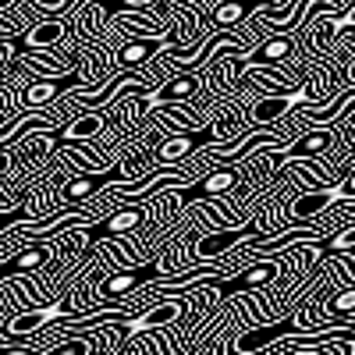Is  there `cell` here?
I'll return each mask as SVG.
<instances>
[{
	"mask_svg": "<svg viewBox=\"0 0 355 355\" xmlns=\"http://www.w3.org/2000/svg\"><path fill=\"white\" fill-rule=\"evenodd\" d=\"M227 125H231V114H217V117L202 121V125L192 128V132H182V135L164 139L157 150H153V157H157L160 164H178V160H185V157H192V153H199V150H210V146H217V142L224 139Z\"/></svg>",
	"mask_w": 355,
	"mask_h": 355,
	"instance_id": "6da1fadb",
	"label": "cell"
},
{
	"mask_svg": "<svg viewBox=\"0 0 355 355\" xmlns=\"http://www.w3.org/2000/svg\"><path fill=\"white\" fill-rule=\"evenodd\" d=\"M132 167H139V160H128V164H114V167H107V171H85V174H78V178H71V182L64 185V192H61V199H64V206L68 210H75V202H85V199H93L100 189H107V185H121V189H128V171Z\"/></svg>",
	"mask_w": 355,
	"mask_h": 355,
	"instance_id": "7a4b0ae2",
	"label": "cell"
},
{
	"mask_svg": "<svg viewBox=\"0 0 355 355\" xmlns=\"http://www.w3.org/2000/svg\"><path fill=\"white\" fill-rule=\"evenodd\" d=\"M103 309H89V313H82V309H68V306H40V309H25V313H18L11 323H8V338H28V334H36V331H43V327H50V323H78V320H93V316H100Z\"/></svg>",
	"mask_w": 355,
	"mask_h": 355,
	"instance_id": "3957f363",
	"label": "cell"
},
{
	"mask_svg": "<svg viewBox=\"0 0 355 355\" xmlns=\"http://www.w3.org/2000/svg\"><path fill=\"white\" fill-rule=\"evenodd\" d=\"M103 128H107L103 110H75V117H68V121H61L50 132H36V135H50L53 150H71V146H78V142H89V139L103 135Z\"/></svg>",
	"mask_w": 355,
	"mask_h": 355,
	"instance_id": "277c9868",
	"label": "cell"
},
{
	"mask_svg": "<svg viewBox=\"0 0 355 355\" xmlns=\"http://www.w3.org/2000/svg\"><path fill=\"white\" fill-rule=\"evenodd\" d=\"M277 274H281V263H277L274 256H266V259H256V263H249L245 270H239L234 277H224V281H217V284H214V295H217V299H231V295L259 291L263 284L277 281Z\"/></svg>",
	"mask_w": 355,
	"mask_h": 355,
	"instance_id": "5b68a950",
	"label": "cell"
},
{
	"mask_svg": "<svg viewBox=\"0 0 355 355\" xmlns=\"http://www.w3.org/2000/svg\"><path fill=\"white\" fill-rule=\"evenodd\" d=\"M281 338H309L313 341V334H306L295 320H277V323H263V327H252V331L239 334L234 345H231V355H259Z\"/></svg>",
	"mask_w": 355,
	"mask_h": 355,
	"instance_id": "8992f818",
	"label": "cell"
},
{
	"mask_svg": "<svg viewBox=\"0 0 355 355\" xmlns=\"http://www.w3.org/2000/svg\"><path fill=\"white\" fill-rule=\"evenodd\" d=\"M142 224V210L139 202L135 206H121V210H114L107 217H100L96 224H82V234H85V256L93 252L100 242H110V239H121L125 231L139 227Z\"/></svg>",
	"mask_w": 355,
	"mask_h": 355,
	"instance_id": "52a82bcc",
	"label": "cell"
},
{
	"mask_svg": "<svg viewBox=\"0 0 355 355\" xmlns=\"http://www.w3.org/2000/svg\"><path fill=\"white\" fill-rule=\"evenodd\" d=\"M153 281H167V266L160 259H150V263H139V266H128V270L121 274H114L100 284V295L103 299H121V295H132L146 284H153Z\"/></svg>",
	"mask_w": 355,
	"mask_h": 355,
	"instance_id": "ba28073f",
	"label": "cell"
},
{
	"mask_svg": "<svg viewBox=\"0 0 355 355\" xmlns=\"http://www.w3.org/2000/svg\"><path fill=\"white\" fill-rule=\"evenodd\" d=\"M234 185H239V171H234V167H220V171H210V174L196 178L192 185L178 182L171 189H174L178 202H206V199H214V196H220V192H227Z\"/></svg>",
	"mask_w": 355,
	"mask_h": 355,
	"instance_id": "9c48e42d",
	"label": "cell"
},
{
	"mask_svg": "<svg viewBox=\"0 0 355 355\" xmlns=\"http://www.w3.org/2000/svg\"><path fill=\"white\" fill-rule=\"evenodd\" d=\"M252 234H259V224H242V227H224V231H210V234H202V239L196 242L192 256L199 263H210V259H220L227 256L234 245H242V242H252Z\"/></svg>",
	"mask_w": 355,
	"mask_h": 355,
	"instance_id": "30bf717a",
	"label": "cell"
},
{
	"mask_svg": "<svg viewBox=\"0 0 355 355\" xmlns=\"http://www.w3.org/2000/svg\"><path fill=\"white\" fill-rule=\"evenodd\" d=\"M68 33H71V25H68L64 18H36V21L21 33V53H25V50L57 53V50L68 43ZM21 53H18V57H21Z\"/></svg>",
	"mask_w": 355,
	"mask_h": 355,
	"instance_id": "8fae6325",
	"label": "cell"
},
{
	"mask_svg": "<svg viewBox=\"0 0 355 355\" xmlns=\"http://www.w3.org/2000/svg\"><path fill=\"white\" fill-rule=\"evenodd\" d=\"M182 313H185V299H167V302H160V306H153V309L139 313V316H125V320H117V327H121L125 334H142V331L160 327V323L178 320Z\"/></svg>",
	"mask_w": 355,
	"mask_h": 355,
	"instance_id": "7c38bea8",
	"label": "cell"
},
{
	"mask_svg": "<svg viewBox=\"0 0 355 355\" xmlns=\"http://www.w3.org/2000/svg\"><path fill=\"white\" fill-rule=\"evenodd\" d=\"M331 142H334V132H331V128H306L299 139L288 142L284 150H281V164L299 160V157H316V153L327 150Z\"/></svg>",
	"mask_w": 355,
	"mask_h": 355,
	"instance_id": "4fadbf2b",
	"label": "cell"
},
{
	"mask_svg": "<svg viewBox=\"0 0 355 355\" xmlns=\"http://www.w3.org/2000/svg\"><path fill=\"white\" fill-rule=\"evenodd\" d=\"M50 256H53L50 245L33 242L28 249H21V252H15V256H8V259H0V281H8V277H15V274H25V270H36V266H43Z\"/></svg>",
	"mask_w": 355,
	"mask_h": 355,
	"instance_id": "5bb4252c",
	"label": "cell"
},
{
	"mask_svg": "<svg viewBox=\"0 0 355 355\" xmlns=\"http://www.w3.org/2000/svg\"><path fill=\"white\" fill-rule=\"evenodd\" d=\"M306 245H313V249H320V252H345V249H355V227H348V231H338V234H327V239H309Z\"/></svg>",
	"mask_w": 355,
	"mask_h": 355,
	"instance_id": "9a60e30c",
	"label": "cell"
},
{
	"mask_svg": "<svg viewBox=\"0 0 355 355\" xmlns=\"http://www.w3.org/2000/svg\"><path fill=\"white\" fill-rule=\"evenodd\" d=\"M89 352V341L85 338H68V341H61L57 348H50L46 355H85Z\"/></svg>",
	"mask_w": 355,
	"mask_h": 355,
	"instance_id": "2e32d148",
	"label": "cell"
},
{
	"mask_svg": "<svg viewBox=\"0 0 355 355\" xmlns=\"http://www.w3.org/2000/svg\"><path fill=\"white\" fill-rule=\"evenodd\" d=\"M331 313H338V316L355 313V288H348V291H341V295H338V299L331 302Z\"/></svg>",
	"mask_w": 355,
	"mask_h": 355,
	"instance_id": "e0dca14e",
	"label": "cell"
},
{
	"mask_svg": "<svg viewBox=\"0 0 355 355\" xmlns=\"http://www.w3.org/2000/svg\"><path fill=\"white\" fill-rule=\"evenodd\" d=\"M18 220H21V224L28 220V210H25V206H15V210H8V214H0V234H4V231H8L11 224H18Z\"/></svg>",
	"mask_w": 355,
	"mask_h": 355,
	"instance_id": "ac0fdd59",
	"label": "cell"
},
{
	"mask_svg": "<svg viewBox=\"0 0 355 355\" xmlns=\"http://www.w3.org/2000/svg\"><path fill=\"white\" fill-rule=\"evenodd\" d=\"M21 4H25V0H0V15H8V18H15Z\"/></svg>",
	"mask_w": 355,
	"mask_h": 355,
	"instance_id": "d6986e66",
	"label": "cell"
},
{
	"mask_svg": "<svg viewBox=\"0 0 355 355\" xmlns=\"http://www.w3.org/2000/svg\"><path fill=\"white\" fill-rule=\"evenodd\" d=\"M11 160H15V153H11V146H4V142H0V174H4V171L11 167Z\"/></svg>",
	"mask_w": 355,
	"mask_h": 355,
	"instance_id": "ffe728a7",
	"label": "cell"
},
{
	"mask_svg": "<svg viewBox=\"0 0 355 355\" xmlns=\"http://www.w3.org/2000/svg\"><path fill=\"white\" fill-rule=\"evenodd\" d=\"M338 25H355V4L348 8V15H341V18H334Z\"/></svg>",
	"mask_w": 355,
	"mask_h": 355,
	"instance_id": "44dd1931",
	"label": "cell"
},
{
	"mask_svg": "<svg viewBox=\"0 0 355 355\" xmlns=\"http://www.w3.org/2000/svg\"><path fill=\"white\" fill-rule=\"evenodd\" d=\"M352 341H355V338H352Z\"/></svg>",
	"mask_w": 355,
	"mask_h": 355,
	"instance_id": "7402d4cb",
	"label": "cell"
}]
</instances>
